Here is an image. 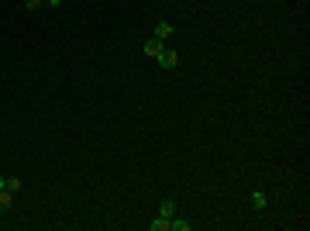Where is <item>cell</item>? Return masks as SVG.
Listing matches in <instances>:
<instances>
[{"label":"cell","instance_id":"8","mask_svg":"<svg viewBox=\"0 0 310 231\" xmlns=\"http://www.w3.org/2000/svg\"><path fill=\"white\" fill-rule=\"evenodd\" d=\"M158 214H162V218H172V214H176V204H172V200H162V204H158Z\"/></svg>","mask_w":310,"mask_h":231},{"label":"cell","instance_id":"5","mask_svg":"<svg viewBox=\"0 0 310 231\" xmlns=\"http://www.w3.org/2000/svg\"><path fill=\"white\" fill-rule=\"evenodd\" d=\"M169 221H172V218H162V214H155V221H149V228H152V231H169Z\"/></svg>","mask_w":310,"mask_h":231},{"label":"cell","instance_id":"3","mask_svg":"<svg viewBox=\"0 0 310 231\" xmlns=\"http://www.w3.org/2000/svg\"><path fill=\"white\" fill-rule=\"evenodd\" d=\"M162 49H165V42H158L155 35L149 38V42H145V45H142V52H145V56H152V59L158 56V52H162Z\"/></svg>","mask_w":310,"mask_h":231},{"label":"cell","instance_id":"2","mask_svg":"<svg viewBox=\"0 0 310 231\" xmlns=\"http://www.w3.org/2000/svg\"><path fill=\"white\" fill-rule=\"evenodd\" d=\"M172 31H176V28H172L169 21H158V24H155V38H158V42H169Z\"/></svg>","mask_w":310,"mask_h":231},{"label":"cell","instance_id":"1","mask_svg":"<svg viewBox=\"0 0 310 231\" xmlns=\"http://www.w3.org/2000/svg\"><path fill=\"white\" fill-rule=\"evenodd\" d=\"M155 62H158L162 69H176V66H179V52H172V49H162V52L155 56Z\"/></svg>","mask_w":310,"mask_h":231},{"label":"cell","instance_id":"6","mask_svg":"<svg viewBox=\"0 0 310 231\" xmlns=\"http://www.w3.org/2000/svg\"><path fill=\"white\" fill-rule=\"evenodd\" d=\"M169 228H172V231H190L193 225H190L186 218H176V214H172V221H169Z\"/></svg>","mask_w":310,"mask_h":231},{"label":"cell","instance_id":"11","mask_svg":"<svg viewBox=\"0 0 310 231\" xmlns=\"http://www.w3.org/2000/svg\"><path fill=\"white\" fill-rule=\"evenodd\" d=\"M42 3H49V7H59V3H62V0H42Z\"/></svg>","mask_w":310,"mask_h":231},{"label":"cell","instance_id":"9","mask_svg":"<svg viewBox=\"0 0 310 231\" xmlns=\"http://www.w3.org/2000/svg\"><path fill=\"white\" fill-rule=\"evenodd\" d=\"M7 190L17 193V190H21V179H17V176H7Z\"/></svg>","mask_w":310,"mask_h":231},{"label":"cell","instance_id":"10","mask_svg":"<svg viewBox=\"0 0 310 231\" xmlns=\"http://www.w3.org/2000/svg\"><path fill=\"white\" fill-rule=\"evenodd\" d=\"M24 7H28V10H35V7H42V0H24Z\"/></svg>","mask_w":310,"mask_h":231},{"label":"cell","instance_id":"4","mask_svg":"<svg viewBox=\"0 0 310 231\" xmlns=\"http://www.w3.org/2000/svg\"><path fill=\"white\" fill-rule=\"evenodd\" d=\"M252 207H255V211H258V214H262V211H265V207H269V197H265V193H262V190H252Z\"/></svg>","mask_w":310,"mask_h":231},{"label":"cell","instance_id":"7","mask_svg":"<svg viewBox=\"0 0 310 231\" xmlns=\"http://www.w3.org/2000/svg\"><path fill=\"white\" fill-rule=\"evenodd\" d=\"M10 200H14V193H10V190H0V214L10 211Z\"/></svg>","mask_w":310,"mask_h":231},{"label":"cell","instance_id":"12","mask_svg":"<svg viewBox=\"0 0 310 231\" xmlns=\"http://www.w3.org/2000/svg\"><path fill=\"white\" fill-rule=\"evenodd\" d=\"M0 190H7V176H0Z\"/></svg>","mask_w":310,"mask_h":231}]
</instances>
